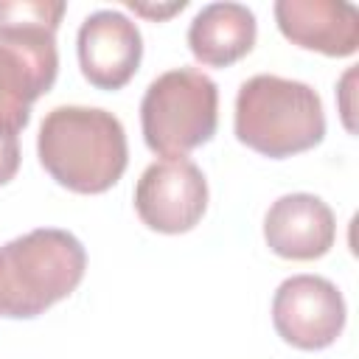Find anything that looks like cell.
<instances>
[{"instance_id":"obj_9","label":"cell","mask_w":359,"mask_h":359,"mask_svg":"<svg viewBox=\"0 0 359 359\" xmlns=\"http://www.w3.org/2000/svg\"><path fill=\"white\" fill-rule=\"evenodd\" d=\"M334 210L314 194H283L264 216L269 250L289 261H314L334 247Z\"/></svg>"},{"instance_id":"obj_1","label":"cell","mask_w":359,"mask_h":359,"mask_svg":"<svg viewBox=\"0 0 359 359\" xmlns=\"http://www.w3.org/2000/svg\"><path fill=\"white\" fill-rule=\"evenodd\" d=\"M42 168L67 191L104 194L126 171L123 123L101 107H53L36 137Z\"/></svg>"},{"instance_id":"obj_12","label":"cell","mask_w":359,"mask_h":359,"mask_svg":"<svg viewBox=\"0 0 359 359\" xmlns=\"http://www.w3.org/2000/svg\"><path fill=\"white\" fill-rule=\"evenodd\" d=\"M20 168V143L17 132L0 123V185L11 182Z\"/></svg>"},{"instance_id":"obj_13","label":"cell","mask_w":359,"mask_h":359,"mask_svg":"<svg viewBox=\"0 0 359 359\" xmlns=\"http://www.w3.org/2000/svg\"><path fill=\"white\" fill-rule=\"evenodd\" d=\"M126 6H129L132 11H137V14H146V17H168V14H174V11H182L188 3L180 0V3H171V6H157V8H151V6H143V3H135V0H126Z\"/></svg>"},{"instance_id":"obj_4","label":"cell","mask_w":359,"mask_h":359,"mask_svg":"<svg viewBox=\"0 0 359 359\" xmlns=\"http://www.w3.org/2000/svg\"><path fill=\"white\" fill-rule=\"evenodd\" d=\"M233 123L247 149L272 160L309 151L325 137L317 90L275 73H258L238 87Z\"/></svg>"},{"instance_id":"obj_10","label":"cell","mask_w":359,"mask_h":359,"mask_svg":"<svg viewBox=\"0 0 359 359\" xmlns=\"http://www.w3.org/2000/svg\"><path fill=\"white\" fill-rule=\"evenodd\" d=\"M275 22L292 45L306 50L353 56L359 48V11L348 0H278Z\"/></svg>"},{"instance_id":"obj_3","label":"cell","mask_w":359,"mask_h":359,"mask_svg":"<svg viewBox=\"0 0 359 359\" xmlns=\"http://www.w3.org/2000/svg\"><path fill=\"white\" fill-rule=\"evenodd\" d=\"M87 269L84 244L59 227H36L0 247V317L31 320L65 300Z\"/></svg>"},{"instance_id":"obj_7","label":"cell","mask_w":359,"mask_h":359,"mask_svg":"<svg viewBox=\"0 0 359 359\" xmlns=\"http://www.w3.org/2000/svg\"><path fill=\"white\" fill-rule=\"evenodd\" d=\"M135 210L140 222L157 233H188L208 210V180L202 168L188 160L151 163L135 185Z\"/></svg>"},{"instance_id":"obj_6","label":"cell","mask_w":359,"mask_h":359,"mask_svg":"<svg viewBox=\"0 0 359 359\" xmlns=\"http://www.w3.org/2000/svg\"><path fill=\"white\" fill-rule=\"evenodd\" d=\"M342 292L323 275H292L272 297V325L300 351H323L345 328Z\"/></svg>"},{"instance_id":"obj_11","label":"cell","mask_w":359,"mask_h":359,"mask_svg":"<svg viewBox=\"0 0 359 359\" xmlns=\"http://www.w3.org/2000/svg\"><path fill=\"white\" fill-rule=\"evenodd\" d=\"M255 34V14L244 3H208L188 25V48L196 62L208 67H227L252 50Z\"/></svg>"},{"instance_id":"obj_2","label":"cell","mask_w":359,"mask_h":359,"mask_svg":"<svg viewBox=\"0 0 359 359\" xmlns=\"http://www.w3.org/2000/svg\"><path fill=\"white\" fill-rule=\"evenodd\" d=\"M65 8L62 0H0V123L14 132L28 126L34 101L56 81Z\"/></svg>"},{"instance_id":"obj_5","label":"cell","mask_w":359,"mask_h":359,"mask_svg":"<svg viewBox=\"0 0 359 359\" xmlns=\"http://www.w3.org/2000/svg\"><path fill=\"white\" fill-rule=\"evenodd\" d=\"M219 123V87L196 67H174L160 73L143 93L140 129L146 146L177 160L208 143Z\"/></svg>"},{"instance_id":"obj_8","label":"cell","mask_w":359,"mask_h":359,"mask_svg":"<svg viewBox=\"0 0 359 359\" xmlns=\"http://www.w3.org/2000/svg\"><path fill=\"white\" fill-rule=\"evenodd\" d=\"M84 79L98 90H121L137 73L143 59L140 28L115 8H98L84 17L76 39Z\"/></svg>"}]
</instances>
